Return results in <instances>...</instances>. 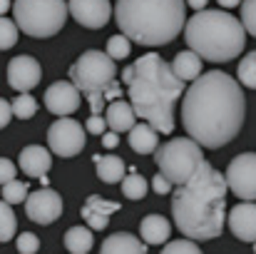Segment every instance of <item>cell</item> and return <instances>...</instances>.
Here are the masks:
<instances>
[{
  "instance_id": "3957f363",
  "label": "cell",
  "mask_w": 256,
  "mask_h": 254,
  "mask_svg": "<svg viewBox=\"0 0 256 254\" xmlns=\"http://www.w3.org/2000/svg\"><path fill=\"white\" fill-rule=\"evenodd\" d=\"M122 83L134 115L157 132L170 135L174 130V102L186 90V83L174 75L170 63H164L157 53H147L137 58L134 65L124 68Z\"/></svg>"
},
{
  "instance_id": "8fae6325",
  "label": "cell",
  "mask_w": 256,
  "mask_h": 254,
  "mask_svg": "<svg viewBox=\"0 0 256 254\" xmlns=\"http://www.w3.org/2000/svg\"><path fill=\"white\" fill-rule=\"evenodd\" d=\"M25 214L35 224H52L62 214V197L55 189H50V187L28 192V197H25Z\"/></svg>"
},
{
  "instance_id": "44dd1931",
  "label": "cell",
  "mask_w": 256,
  "mask_h": 254,
  "mask_svg": "<svg viewBox=\"0 0 256 254\" xmlns=\"http://www.w3.org/2000/svg\"><path fill=\"white\" fill-rule=\"evenodd\" d=\"M157 145H160V140H157V130L152 125L142 122V125L130 127V147L137 155H152Z\"/></svg>"
},
{
  "instance_id": "4dcf8cb0",
  "label": "cell",
  "mask_w": 256,
  "mask_h": 254,
  "mask_svg": "<svg viewBox=\"0 0 256 254\" xmlns=\"http://www.w3.org/2000/svg\"><path fill=\"white\" fill-rule=\"evenodd\" d=\"M82 219H85V224L90 229H94V232H102L107 224H110V214H102V212H94L92 207H82Z\"/></svg>"
},
{
  "instance_id": "7c38bea8",
  "label": "cell",
  "mask_w": 256,
  "mask_h": 254,
  "mask_svg": "<svg viewBox=\"0 0 256 254\" xmlns=\"http://www.w3.org/2000/svg\"><path fill=\"white\" fill-rule=\"evenodd\" d=\"M68 13L87 30H100L112 18L110 0H68Z\"/></svg>"
},
{
  "instance_id": "603a6c76",
  "label": "cell",
  "mask_w": 256,
  "mask_h": 254,
  "mask_svg": "<svg viewBox=\"0 0 256 254\" xmlns=\"http://www.w3.org/2000/svg\"><path fill=\"white\" fill-rule=\"evenodd\" d=\"M65 247L72 254H87L94 247V234L90 227H70L65 232Z\"/></svg>"
},
{
  "instance_id": "d590c367",
  "label": "cell",
  "mask_w": 256,
  "mask_h": 254,
  "mask_svg": "<svg viewBox=\"0 0 256 254\" xmlns=\"http://www.w3.org/2000/svg\"><path fill=\"white\" fill-rule=\"evenodd\" d=\"M85 130L90 135H102V132L107 130V122H104V117H100V115H90L85 122Z\"/></svg>"
},
{
  "instance_id": "5bb4252c",
  "label": "cell",
  "mask_w": 256,
  "mask_h": 254,
  "mask_svg": "<svg viewBox=\"0 0 256 254\" xmlns=\"http://www.w3.org/2000/svg\"><path fill=\"white\" fill-rule=\"evenodd\" d=\"M45 107L58 117L72 115L80 110V90L70 80H58L45 90Z\"/></svg>"
},
{
  "instance_id": "30bf717a",
  "label": "cell",
  "mask_w": 256,
  "mask_h": 254,
  "mask_svg": "<svg viewBox=\"0 0 256 254\" xmlns=\"http://www.w3.org/2000/svg\"><path fill=\"white\" fill-rule=\"evenodd\" d=\"M224 179L239 199H256V152L236 155L224 172Z\"/></svg>"
},
{
  "instance_id": "8d00e7d4",
  "label": "cell",
  "mask_w": 256,
  "mask_h": 254,
  "mask_svg": "<svg viewBox=\"0 0 256 254\" xmlns=\"http://www.w3.org/2000/svg\"><path fill=\"white\" fill-rule=\"evenodd\" d=\"M15 174H18V167H15L8 157H0V184L15 179Z\"/></svg>"
},
{
  "instance_id": "836d02e7",
  "label": "cell",
  "mask_w": 256,
  "mask_h": 254,
  "mask_svg": "<svg viewBox=\"0 0 256 254\" xmlns=\"http://www.w3.org/2000/svg\"><path fill=\"white\" fill-rule=\"evenodd\" d=\"M87 207H92L94 212H102V214H114V212H120V202H110V199H102L100 194H90L85 202Z\"/></svg>"
},
{
  "instance_id": "ab89813d",
  "label": "cell",
  "mask_w": 256,
  "mask_h": 254,
  "mask_svg": "<svg viewBox=\"0 0 256 254\" xmlns=\"http://www.w3.org/2000/svg\"><path fill=\"white\" fill-rule=\"evenodd\" d=\"M100 137H102V145H104L107 150H114V147L120 145V137H117V132H114V130H110V132L104 130Z\"/></svg>"
},
{
  "instance_id": "f6af8a7d",
  "label": "cell",
  "mask_w": 256,
  "mask_h": 254,
  "mask_svg": "<svg viewBox=\"0 0 256 254\" xmlns=\"http://www.w3.org/2000/svg\"><path fill=\"white\" fill-rule=\"evenodd\" d=\"M254 252H256V239H254Z\"/></svg>"
},
{
  "instance_id": "9a60e30c",
  "label": "cell",
  "mask_w": 256,
  "mask_h": 254,
  "mask_svg": "<svg viewBox=\"0 0 256 254\" xmlns=\"http://www.w3.org/2000/svg\"><path fill=\"white\" fill-rule=\"evenodd\" d=\"M226 222H229V229L236 239H242V242H254L256 239V204L252 199L236 204L229 212Z\"/></svg>"
},
{
  "instance_id": "7bdbcfd3",
  "label": "cell",
  "mask_w": 256,
  "mask_h": 254,
  "mask_svg": "<svg viewBox=\"0 0 256 254\" xmlns=\"http://www.w3.org/2000/svg\"><path fill=\"white\" fill-rule=\"evenodd\" d=\"M216 3H219L222 8H236V5H239L242 0H216Z\"/></svg>"
},
{
  "instance_id": "5b68a950",
  "label": "cell",
  "mask_w": 256,
  "mask_h": 254,
  "mask_svg": "<svg viewBox=\"0 0 256 254\" xmlns=\"http://www.w3.org/2000/svg\"><path fill=\"white\" fill-rule=\"evenodd\" d=\"M184 40L186 48L194 50L202 60L229 63L244 53L246 30L242 20L229 15L226 10H196L189 20H184Z\"/></svg>"
},
{
  "instance_id": "52a82bcc",
  "label": "cell",
  "mask_w": 256,
  "mask_h": 254,
  "mask_svg": "<svg viewBox=\"0 0 256 254\" xmlns=\"http://www.w3.org/2000/svg\"><path fill=\"white\" fill-rule=\"evenodd\" d=\"M15 25L30 38H52L65 28L68 0H15Z\"/></svg>"
},
{
  "instance_id": "277c9868",
  "label": "cell",
  "mask_w": 256,
  "mask_h": 254,
  "mask_svg": "<svg viewBox=\"0 0 256 254\" xmlns=\"http://www.w3.org/2000/svg\"><path fill=\"white\" fill-rule=\"evenodd\" d=\"M114 18L130 40L147 48L172 43L186 20L184 0H117Z\"/></svg>"
},
{
  "instance_id": "7a4b0ae2",
  "label": "cell",
  "mask_w": 256,
  "mask_h": 254,
  "mask_svg": "<svg viewBox=\"0 0 256 254\" xmlns=\"http://www.w3.org/2000/svg\"><path fill=\"white\" fill-rule=\"evenodd\" d=\"M226 192L224 174L202 160L189 179L174 189L172 214L176 229L194 242L216 239L226 222Z\"/></svg>"
},
{
  "instance_id": "2e32d148",
  "label": "cell",
  "mask_w": 256,
  "mask_h": 254,
  "mask_svg": "<svg viewBox=\"0 0 256 254\" xmlns=\"http://www.w3.org/2000/svg\"><path fill=\"white\" fill-rule=\"evenodd\" d=\"M18 165L28 177H42L52 167V152L48 147H40V145H28L20 150Z\"/></svg>"
},
{
  "instance_id": "7402d4cb",
  "label": "cell",
  "mask_w": 256,
  "mask_h": 254,
  "mask_svg": "<svg viewBox=\"0 0 256 254\" xmlns=\"http://www.w3.org/2000/svg\"><path fill=\"white\" fill-rule=\"evenodd\" d=\"M172 70L179 80L184 83H192L194 78L202 75V58L194 53V50H182L174 55V63H172Z\"/></svg>"
},
{
  "instance_id": "8992f818",
  "label": "cell",
  "mask_w": 256,
  "mask_h": 254,
  "mask_svg": "<svg viewBox=\"0 0 256 254\" xmlns=\"http://www.w3.org/2000/svg\"><path fill=\"white\" fill-rule=\"evenodd\" d=\"M114 73H117L114 60L102 50H87L72 63L70 83L80 90V95L87 97L92 115H100L104 110V105H107L104 90L114 80Z\"/></svg>"
},
{
  "instance_id": "1f68e13d",
  "label": "cell",
  "mask_w": 256,
  "mask_h": 254,
  "mask_svg": "<svg viewBox=\"0 0 256 254\" xmlns=\"http://www.w3.org/2000/svg\"><path fill=\"white\" fill-rule=\"evenodd\" d=\"M242 25L256 38V0H242Z\"/></svg>"
},
{
  "instance_id": "d4e9b609",
  "label": "cell",
  "mask_w": 256,
  "mask_h": 254,
  "mask_svg": "<svg viewBox=\"0 0 256 254\" xmlns=\"http://www.w3.org/2000/svg\"><path fill=\"white\" fill-rule=\"evenodd\" d=\"M10 107H12V115L18 120H30L38 112V100L30 92H18V97L10 102Z\"/></svg>"
},
{
  "instance_id": "74e56055",
  "label": "cell",
  "mask_w": 256,
  "mask_h": 254,
  "mask_svg": "<svg viewBox=\"0 0 256 254\" xmlns=\"http://www.w3.org/2000/svg\"><path fill=\"white\" fill-rule=\"evenodd\" d=\"M152 187H154V192H157V194H170L174 184H172L170 179L160 172V174H154V177H152Z\"/></svg>"
},
{
  "instance_id": "d6986e66",
  "label": "cell",
  "mask_w": 256,
  "mask_h": 254,
  "mask_svg": "<svg viewBox=\"0 0 256 254\" xmlns=\"http://www.w3.org/2000/svg\"><path fill=\"white\" fill-rule=\"evenodd\" d=\"M102 254H144L147 252V244L140 242L134 234L130 232H117V234H110L102 247H100Z\"/></svg>"
},
{
  "instance_id": "cb8c5ba5",
  "label": "cell",
  "mask_w": 256,
  "mask_h": 254,
  "mask_svg": "<svg viewBox=\"0 0 256 254\" xmlns=\"http://www.w3.org/2000/svg\"><path fill=\"white\" fill-rule=\"evenodd\" d=\"M120 184H122V194L127 197V199H144L147 197V192H150V182L140 174V172H130V174H124L122 179H120Z\"/></svg>"
},
{
  "instance_id": "ffe728a7",
  "label": "cell",
  "mask_w": 256,
  "mask_h": 254,
  "mask_svg": "<svg viewBox=\"0 0 256 254\" xmlns=\"http://www.w3.org/2000/svg\"><path fill=\"white\" fill-rule=\"evenodd\" d=\"M92 162L97 165V177L107 184H117L124 174H127V165L122 157L117 155H94Z\"/></svg>"
},
{
  "instance_id": "484cf974",
  "label": "cell",
  "mask_w": 256,
  "mask_h": 254,
  "mask_svg": "<svg viewBox=\"0 0 256 254\" xmlns=\"http://www.w3.org/2000/svg\"><path fill=\"white\" fill-rule=\"evenodd\" d=\"M15 229H18L15 212L5 199H0V242H10L15 237Z\"/></svg>"
},
{
  "instance_id": "f35d334b",
  "label": "cell",
  "mask_w": 256,
  "mask_h": 254,
  "mask_svg": "<svg viewBox=\"0 0 256 254\" xmlns=\"http://www.w3.org/2000/svg\"><path fill=\"white\" fill-rule=\"evenodd\" d=\"M12 120V107H10V102L8 100H2L0 97V130L2 127H8V122Z\"/></svg>"
},
{
  "instance_id": "83f0119b",
  "label": "cell",
  "mask_w": 256,
  "mask_h": 254,
  "mask_svg": "<svg viewBox=\"0 0 256 254\" xmlns=\"http://www.w3.org/2000/svg\"><path fill=\"white\" fill-rule=\"evenodd\" d=\"M239 83L244 85V87H252L256 90V50L254 53H249L242 63H239Z\"/></svg>"
},
{
  "instance_id": "ee69618b",
  "label": "cell",
  "mask_w": 256,
  "mask_h": 254,
  "mask_svg": "<svg viewBox=\"0 0 256 254\" xmlns=\"http://www.w3.org/2000/svg\"><path fill=\"white\" fill-rule=\"evenodd\" d=\"M10 5H12L10 0H0V15H5V13L10 10Z\"/></svg>"
},
{
  "instance_id": "b9f144b4",
  "label": "cell",
  "mask_w": 256,
  "mask_h": 254,
  "mask_svg": "<svg viewBox=\"0 0 256 254\" xmlns=\"http://www.w3.org/2000/svg\"><path fill=\"white\" fill-rule=\"evenodd\" d=\"M189 8H194V10H202V8H206V3L209 0H184Z\"/></svg>"
},
{
  "instance_id": "6da1fadb",
  "label": "cell",
  "mask_w": 256,
  "mask_h": 254,
  "mask_svg": "<svg viewBox=\"0 0 256 254\" xmlns=\"http://www.w3.org/2000/svg\"><path fill=\"white\" fill-rule=\"evenodd\" d=\"M246 117V97L239 83L222 73L212 70L184 90L182 102V125L186 135L202 147L219 150L232 142Z\"/></svg>"
},
{
  "instance_id": "4316f807",
  "label": "cell",
  "mask_w": 256,
  "mask_h": 254,
  "mask_svg": "<svg viewBox=\"0 0 256 254\" xmlns=\"http://www.w3.org/2000/svg\"><path fill=\"white\" fill-rule=\"evenodd\" d=\"M130 53H132V40L127 35H112L107 40V55L112 60H124L130 58Z\"/></svg>"
},
{
  "instance_id": "ba28073f",
  "label": "cell",
  "mask_w": 256,
  "mask_h": 254,
  "mask_svg": "<svg viewBox=\"0 0 256 254\" xmlns=\"http://www.w3.org/2000/svg\"><path fill=\"white\" fill-rule=\"evenodd\" d=\"M202 160H204L202 145L194 142L192 137H174L170 142L154 147V162L174 187L186 182L189 174L199 167Z\"/></svg>"
},
{
  "instance_id": "e575fe53",
  "label": "cell",
  "mask_w": 256,
  "mask_h": 254,
  "mask_svg": "<svg viewBox=\"0 0 256 254\" xmlns=\"http://www.w3.org/2000/svg\"><path fill=\"white\" fill-rule=\"evenodd\" d=\"M40 249V239L35 232H22L18 237V252L20 254H35Z\"/></svg>"
},
{
  "instance_id": "e0dca14e",
  "label": "cell",
  "mask_w": 256,
  "mask_h": 254,
  "mask_svg": "<svg viewBox=\"0 0 256 254\" xmlns=\"http://www.w3.org/2000/svg\"><path fill=\"white\" fill-rule=\"evenodd\" d=\"M134 110L130 102H124L122 97L117 100H110V105H104V122L110 130H114L117 135L120 132H130V127L134 125Z\"/></svg>"
},
{
  "instance_id": "ac0fdd59",
  "label": "cell",
  "mask_w": 256,
  "mask_h": 254,
  "mask_svg": "<svg viewBox=\"0 0 256 254\" xmlns=\"http://www.w3.org/2000/svg\"><path fill=\"white\" fill-rule=\"evenodd\" d=\"M140 232H142L144 244L157 247V244H164V242L170 239L172 224H170V219L162 217V214H147V217L142 219V224H140Z\"/></svg>"
},
{
  "instance_id": "f1b7e54d",
  "label": "cell",
  "mask_w": 256,
  "mask_h": 254,
  "mask_svg": "<svg viewBox=\"0 0 256 254\" xmlns=\"http://www.w3.org/2000/svg\"><path fill=\"white\" fill-rule=\"evenodd\" d=\"M0 187H2V199H5L8 204H20V202H25V197H28V184H25V182L10 179V182H5V184H0Z\"/></svg>"
},
{
  "instance_id": "f546056e",
  "label": "cell",
  "mask_w": 256,
  "mask_h": 254,
  "mask_svg": "<svg viewBox=\"0 0 256 254\" xmlns=\"http://www.w3.org/2000/svg\"><path fill=\"white\" fill-rule=\"evenodd\" d=\"M18 43V25L15 20L0 15V50H10Z\"/></svg>"
},
{
  "instance_id": "60d3db41",
  "label": "cell",
  "mask_w": 256,
  "mask_h": 254,
  "mask_svg": "<svg viewBox=\"0 0 256 254\" xmlns=\"http://www.w3.org/2000/svg\"><path fill=\"white\" fill-rule=\"evenodd\" d=\"M117 97H122V87L117 85V80H112L104 90V100H117Z\"/></svg>"
},
{
  "instance_id": "4fadbf2b",
  "label": "cell",
  "mask_w": 256,
  "mask_h": 254,
  "mask_svg": "<svg viewBox=\"0 0 256 254\" xmlns=\"http://www.w3.org/2000/svg\"><path fill=\"white\" fill-rule=\"evenodd\" d=\"M40 78L42 68L30 55H18L8 63V87L15 92H30L32 87H38Z\"/></svg>"
},
{
  "instance_id": "9c48e42d",
  "label": "cell",
  "mask_w": 256,
  "mask_h": 254,
  "mask_svg": "<svg viewBox=\"0 0 256 254\" xmlns=\"http://www.w3.org/2000/svg\"><path fill=\"white\" fill-rule=\"evenodd\" d=\"M48 147L58 157H75L85 150V125L70 115L55 120L48 130Z\"/></svg>"
},
{
  "instance_id": "d6a6232c",
  "label": "cell",
  "mask_w": 256,
  "mask_h": 254,
  "mask_svg": "<svg viewBox=\"0 0 256 254\" xmlns=\"http://www.w3.org/2000/svg\"><path fill=\"white\" fill-rule=\"evenodd\" d=\"M162 252L164 254H199L202 247H196V242L186 237V239H174V242H170L167 247H162Z\"/></svg>"
}]
</instances>
